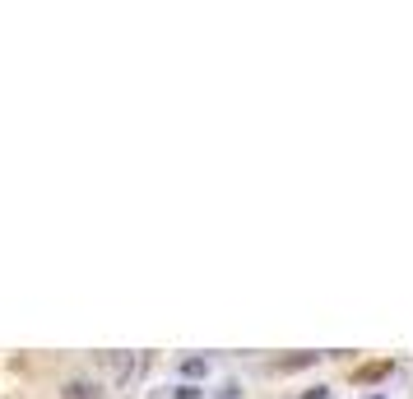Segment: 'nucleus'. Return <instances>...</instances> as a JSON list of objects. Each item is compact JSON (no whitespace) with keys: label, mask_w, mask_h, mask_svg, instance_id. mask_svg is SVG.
Returning a JSON list of instances; mask_svg holds the SVG:
<instances>
[{"label":"nucleus","mask_w":413,"mask_h":399,"mask_svg":"<svg viewBox=\"0 0 413 399\" xmlns=\"http://www.w3.org/2000/svg\"><path fill=\"white\" fill-rule=\"evenodd\" d=\"M112 376H116V390L130 386V376H135V353H116V357H112Z\"/></svg>","instance_id":"obj_1"},{"label":"nucleus","mask_w":413,"mask_h":399,"mask_svg":"<svg viewBox=\"0 0 413 399\" xmlns=\"http://www.w3.org/2000/svg\"><path fill=\"white\" fill-rule=\"evenodd\" d=\"M61 395H66V399H102V390L93 386V381H66Z\"/></svg>","instance_id":"obj_2"},{"label":"nucleus","mask_w":413,"mask_h":399,"mask_svg":"<svg viewBox=\"0 0 413 399\" xmlns=\"http://www.w3.org/2000/svg\"><path fill=\"white\" fill-rule=\"evenodd\" d=\"M204 372H209V362H204V357H186V362H181V376H186V381H200Z\"/></svg>","instance_id":"obj_3"},{"label":"nucleus","mask_w":413,"mask_h":399,"mask_svg":"<svg viewBox=\"0 0 413 399\" xmlns=\"http://www.w3.org/2000/svg\"><path fill=\"white\" fill-rule=\"evenodd\" d=\"M218 395H223V399H237V395H242V386H237V381H228V386L218 390Z\"/></svg>","instance_id":"obj_4"},{"label":"nucleus","mask_w":413,"mask_h":399,"mask_svg":"<svg viewBox=\"0 0 413 399\" xmlns=\"http://www.w3.org/2000/svg\"><path fill=\"white\" fill-rule=\"evenodd\" d=\"M200 395H204V390H195V386H181L177 390V399H200Z\"/></svg>","instance_id":"obj_5"},{"label":"nucleus","mask_w":413,"mask_h":399,"mask_svg":"<svg viewBox=\"0 0 413 399\" xmlns=\"http://www.w3.org/2000/svg\"><path fill=\"white\" fill-rule=\"evenodd\" d=\"M302 399H330V390H325V386H312V390H307Z\"/></svg>","instance_id":"obj_6"}]
</instances>
